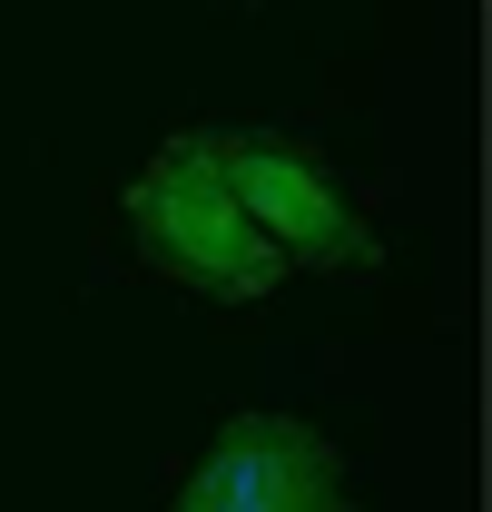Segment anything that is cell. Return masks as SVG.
I'll return each mask as SVG.
<instances>
[{
  "mask_svg": "<svg viewBox=\"0 0 492 512\" xmlns=\"http://www.w3.org/2000/svg\"><path fill=\"white\" fill-rule=\"evenodd\" d=\"M128 227H138V256L158 276H178V286L217 296V306H256L286 276V256L256 237V217L227 188V148L197 138V128L148 158V178L128 188Z\"/></svg>",
  "mask_w": 492,
  "mask_h": 512,
  "instance_id": "6da1fadb",
  "label": "cell"
},
{
  "mask_svg": "<svg viewBox=\"0 0 492 512\" xmlns=\"http://www.w3.org/2000/svg\"><path fill=\"white\" fill-rule=\"evenodd\" d=\"M217 148H227L237 207L256 217V237L286 256V266H335V276H374L384 266L374 227L345 207V188L315 168L306 148H286V138H217Z\"/></svg>",
  "mask_w": 492,
  "mask_h": 512,
  "instance_id": "7a4b0ae2",
  "label": "cell"
},
{
  "mask_svg": "<svg viewBox=\"0 0 492 512\" xmlns=\"http://www.w3.org/2000/svg\"><path fill=\"white\" fill-rule=\"evenodd\" d=\"M168 512H355L335 444L296 414H227V434L187 473Z\"/></svg>",
  "mask_w": 492,
  "mask_h": 512,
  "instance_id": "3957f363",
  "label": "cell"
}]
</instances>
